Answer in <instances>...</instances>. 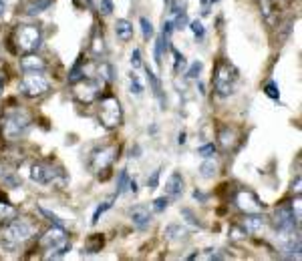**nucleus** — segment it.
I'll use <instances>...</instances> for the list:
<instances>
[{
  "instance_id": "40",
  "label": "nucleus",
  "mask_w": 302,
  "mask_h": 261,
  "mask_svg": "<svg viewBox=\"0 0 302 261\" xmlns=\"http://www.w3.org/2000/svg\"><path fill=\"white\" fill-rule=\"evenodd\" d=\"M189 20H187V14L185 12H179V14H175V22H173V28H185V24H187Z\"/></svg>"
},
{
  "instance_id": "24",
  "label": "nucleus",
  "mask_w": 302,
  "mask_h": 261,
  "mask_svg": "<svg viewBox=\"0 0 302 261\" xmlns=\"http://www.w3.org/2000/svg\"><path fill=\"white\" fill-rule=\"evenodd\" d=\"M103 243H105V237L103 235H93V237H89V241H87V245H85V253H97V251H101V247H103Z\"/></svg>"
},
{
  "instance_id": "31",
  "label": "nucleus",
  "mask_w": 302,
  "mask_h": 261,
  "mask_svg": "<svg viewBox=\"0 0 302 261\" xmlns=\"http://www.w3.org/2000/svg\"><path fill=\"white\" fill-rule=\"evenodd\" d=\"M264 93L270 97V99H274V101H278L280 99V91H278V85L272 81V83H268L266 85V89H264Z\"/></svg>"
},
{
  "instance_id": "16",
  "label": "nucleus",
  "mask_w": 302,
  "mask_h": 261,
  "mask_svg": "<svg viewBox=\"0 0 302 261\" xmlns=\"http://www.w3.org/2000/svg\"><path fill=\"white\" fill-rule=\"evenodd\" d=\"M115 34H117V38L121 42H129L133 38V24L129 20H125V18H119L115 22Z\"/></svg>"
},
{
  "instance_id": "28",
  "label": "nucleus",
  "mask_w": 302,
  "mask_h": 261,
  "mask_svg": "<svg viewBox=\"0 0 302 261\" xmlns=\"http://www.w3.org/2000/svg\"><path fill=\"white\" fill-rule=\"evenodd\" d=\"M113 207V199H107V201H103L97 209H95V213H93V225H97L99 223V219H101V215L107 211V209H111Z\"/></svg>"
},
{
  "instance_id": "19",
  "label": "nucleus",
  "mask_w": 302,
  "mask_h": 261,
  "mask_svg": "<svg viewBox=\"0 0 302 261\" xmlns=\"http://www.w3.org/2000/svg\"><path fill=\"white\" fill-rule=\"evenodd\" d=\"M262 14H264V18H266V22H268L270 26L276 24L278 10H276V4H274V2H270V0H262Z\"/></svg>"
},
{
  "instance_id": "12",
  "label": "nucleus",
  "mask_w": 302,
  "mask_h": 261,
  "mask_svg": "<svg viewBox=\"0 0 302 261\" xmlns=\"http://www.w3.org/2000/svg\"><path fill=\"white\" fill-rule=\"evenodd\" d=\"M44 69H46V62L40 56H36L34 52H28L20 58V71L24 75L26 73H44Z\"/></svg>"
},
{
  "instance_id": "5",
  "label": "nucleus",
  "mask_w": 302,
  "mask_h": 261,
  "mask_svg": "<svg viewBox=\"0 0 302 261\" xmlns=\"http://www.w3.org/2000/svg\"><path fill=\"white\" fill-rule=\"evenodd\" d=\"M99 121L105 129H115L121 125V105L113 95H107L99 103Z\"/></svg>"
},
{
  "instance_id": "32",
  "label": "nucleus",
  "mask_w": 302,
  "mask_h": 261,
  "mask_svg": "<svg viewBox=\"0 0 302 261\" xmlns=\"http://www.w3.org/2000/svg\"><path fill=\"white\" fill-rule=\"evenodd\" d=\"M167 205H169V197H167V195H163V197H157V199L153 201V209H155L157 213L165 211V209H167Z\"/></svg>"
},
{
  "instance_id": "21",
  "label": "nucleus",
  "mask_w": 302,
  "mask_h": 261,
  "mask_svg": "<svg viewBox=\"0 0 302 261\" xmlns=\"http://www.w3.org/2000/svg\"><path fill=\"white\" fill-rule=\"evenodd\" d=\"M14 217H16V207L10 205L4 197H0V223H8Z\"/></svg>"
},
{
  "instance_id": "34",
  "label": "nucleus",
  "mask_w": 302,
  "mask_h": 261,
  "mask_svg": "<svg viewBox=\"0 0 302 261\" xmlns=\"http://www.w3.org/2000/svg\"><path fill=\"white\" fill-rule=\"evenodd\" d=\"M197 153H199L202 157H206V159H210V157H214V155H216V145H214V143H208V145H202Z\"/></svg>"
},
{
  "instance_id": "25",
  "label": "nucleus",
  "mask_w": 302,
  "mask_h": 261,
  "mask_svg": "<svg viewBox=\"0 0 302 261\" xmlns=\"http://www.w3.org/2000/svg\"><path fill=\"white\" fill-rule=\"evenodd\" d=\"M129 187V173L127 169H121L119 175H117V189H115V195H123Z\"/></svg>"
},
{
  "instance_id": "41",
  "label": "nucleus",
  "mask_w": 302,
  "mask_h": 261,
  "mask_svg": "<svg viewBox=\"0 0 302 261\" xmlns=\"http://www.w3.org/2000/svg\"><path fill=\"white\" fill-rule=\"evenodd\" d=\"M93 52H95L97 56H99V54L103 52V36H101L99 32H97V34L93 36Z\"/></svg>"
},
{
  "instance_id": "23",
  "label": "nucleus",
  "mask_w": 302,
  "mask_h": 261,
  "mask_svg": "<svg viewBox=\"0 0 302 261\" xmlns=\"http://www.w3.org/2000/svg\"><path fill=\"white\" fill-rule=\"evenodd\" d=\"M187 229L185 227H181V225H169L167 229H165V235H167V239H171V241H177V239H183V237H187Z\"/></svg>"
},
{
  "instance_id": "7",
  "label": "nucleus",
  "mask_w": 302,
  "mask_h": 261,
  "mask_svg": "<svg viewBox=\"0 0 302 261\" xmlns=\"http://www.w3.org/2000/svg\"><path fill=\"white\" fill-rule=\"evenodd\" d=\"M117 147L115 145H109V147H101V149H95L93 153H91V159H89V167H91V171L93 173H101V171H107L111 165H113V161L117 159Z\"/></svg>"
},
{
  "instance_id": "45",
  "label": "nucleus",
  "mask_w": 302,
  "mask_h": 261,
  "mask_svg": "<svg viewBox=\"0 0 302 261\" xmlns=\"http://www.w3.org/2000/svg\"><path fill=\"white\" fill-rule=\"evenodd\" d=\"M177 143H179V145H183V143H185V133H179V137H177Z\"/></svg>"
},
{
  "instance_id": "18",
  "label": "nucleus",
  "mask_w": 302,
  "mask_h": 261,
  "mask_svg": "<svg viewBox=\"0 0 302 261\" xmlns=\"http://www.w3.org/2000/svg\"><path fill=\"white\" fill-rule=\"evenodd\" d=\"M53 4V0H28L26 2V14H30V16H36V14H40V12H44L48 6Z\"/></svg>"
},
{
  "instance_id": "9",
  "label": "nucleus",
  "mask_w": 302,
  "mask_h": 261,
  "mask_svg": "<svg viewBox=\"0 0 302 261\" xmlns=\"http://www.w3.org/2000/svg\"><path fill=\"white\" fill-rule=\"evenodd\" d=\"M234 203L244 213H262L264 211V203L250 189H240L236 193V197H234Z\"/></svg>"
},
{
  "instance_id": "37",
  "label": "nucleus",
  "mask_w": 302,
  "mask_h": 261,
  "mask_svg": "<svg viewBox=\"0 0 302 261\" xmlns=\"http://www.w3.org/2000/svg\"><path fill=\"white\" fill-rule=\"evenodd\" d=\"M159 175H161V169H155V171L151 173V177H147V187H149V191L157 189V185H159Z\"/></svg>"
},
{
  "instance_id": "1",
  "label": "nucleus",
  "mask_w": 302,
  "mask_h": 261,
  "mask_svg": "<svg viewBox=\"0 0 302 261\" xmlns=\"http://www.w3.org/2000/svg\"><path fill=\"white\" fill-rule=\"evenodd\" d=\"M28 127H30V117L22 109L8 111L2 117V137L6 141H18L22 135H26Z\"/></svg>"
},
{
  "instance_id": "38",
  "label": "nucleus",
  "mask_w": 302,
  "mask_h": 261,
  "mask_svg": "<svg viewBox=\"0 0 302 261\" xmlns=\"http://www.w3.org/2000/svg\"><path fill=\"white\" fill-rule=\"evenodd\" d=\"M38 211H40V213H42V215H44L51 223H55V225H61V227H63V221H61V219H59L53 211H48V209H44V207H38Z\"/></svg>"
},
{
  "instance_id": "8",
  "label": "nucleus",
  "mask_w": 302,
  "mask_h": 261,
  "mask_svg": "<svg viewBox=\"0 0 302 261\" xmlns=\"http://www.w3.org/2000/svg\"><path fill=\"white\" fill-rule=\"evenodd\" d=\"M101 87H103V79H81L75 87V97L81 103L91 105L101 95Z\"/></svg>"
},
{
  "instance_id": "44",
  "label": "nucleus",
  "mask_w": 302,
  "mask_h": 261,
  "mask_svg": "<svg viewBox=\"0 0 302 261\" xmlns=\"http://www.w3.org/2000/svg\"><path fill=\"white\" fill-rule=\"evenodd\" d=\"M193 197H195V199H199V201H204V199H206V195H204V193H199V191H193Z\"/></svg>"
},
{
  "instance_id": "22",
  "label": "nucleus",
  "mask_w": 302,
  "mask_h": 261,
  "mask_svg": "<svg viewBox=\"0 0 302 261\" xmlns=\"http://www.w3.org/2000/svg\"><path fill=\"white\" fill-rule=\"evenodd\" d=\"M220 143H222L224 149L234 147V143H236V130L230 129V127H224V129L220 130Z\"/></svg>"
},
{
  "instance_id": "39",
  "label": "nucleus",
  "mask_w": 302,
  "mask_h": 261,
  "mask_svg": "<svg viewBox=\"0 0 302 261\" xmlns=\"http://www.w3.org/2000/svg\"><path fill=\"white\" fill-rule=\"evenodd\" d=\"M171 12L173 14H179V12H185V8H187V2L185 0H171Z\"/></svg>"
},
{
  "instance_id": "47",
  "label": "nucleus",
  "mask_w": 302,
  "mask_h": 261,
  "mask_svg": "<svg viewBox=\"0 0 302 261\" xmlns=\"http://www.w3.org/2000/svg\"><path fill=\"white\" fill-rule=\"evenodd\" d=\"M2 87H4V77H0V93H2Z\"/></svg>"
},
{
  "instance_id": "15",
  "label": "nucleus",
  "mask_w": 302,
  "mask_h": 261,
  "mask_svg": "<svg viewBox=\"0 0 302 261\" xmlns=\"http://www.w3.org/2000/svg\"><path fill=\"white\" fill-rule=\"evenodd\" d=\"M242 229L244 233H258L264 227V217L260 213H246V217L242 219Z\"/></svg>"
},
{
  "instance_id": "6",
  "label": "nucleus",
  "mask_w": 302,
  "mask_h": 261,
  "mask_svg": "<svg viewBox=\"0 0 302 261\" xmlns=\"http://www.w3.org/2000/svg\"><path fill=\"white\" fill-rule=\"evenodd\" d=\"M48 89H51V85L42 77V73H26L24 79L20 81V93L30 99H38V97L46 95Z\"/></svg>"
},
{
  "instance_id": "29",
  "label": "nucleus",
  "mask_w": 302,
  "mask_h": 261,
  "mask_svg": "<svg viewBox=\"0 0 302 261\" xmlns=\"http://www.w3.org/2000/svg\"><path fill=\"white\" fill-rule=\"evenodd\" d=\"M139 24H141V30H143V36H145V40H149L151 36H153V24H151V20H149V18H145V16H141Z\"/></svg>"
},
{
  "instance_id": "27",
  "label": "nucleus",
  "mask_w": 302,
  "mask_h": 261,
  "mask_svg": "<svg viewBox=\"0 0 302 261\" xmlns=\"http://www.w3.org/2000/svg\"><path fill=\"white\" fill-rule=\"evenodd\" d=\"M69 249H71V243H67V241H65V243H61V245L53 247V249H51V253L46 255V259H59V257H63Z\"/></svg>"
},
{
  "instance_id": "10",
  "label": "nucleus",
  "mask_w": 302,
  "mask_h": 261,
  "mask_svg": "<svg viewBox=\"0 0 302 261\" xmlns=\"http://www.w3.org/2000/svg\"><path fill=\"white\" fill-rule=\"evenodd\" d=\"M61 177V171H57L51 163H34L30 169V179L38 185H51Z\"/></svg>"
},
{
  "instance_id": "11",
  "label": "nucleus",
  "mask_w": 302,
  "mask_h": 261,
  "mask_svg": "<svg viewBox=\"0 0 302 261\" xmlns=\"http://www.w3.org/2000/svg\"><path fill=\"white\" fill-rule=\"evenodd\" d=\"M65 241H67V231H65V227L55 225V227H51L44 235H40V239H38V247L51 251L53 247H57V245H61V243H65Z\"/></svg>"
},
{
  "instance_id": "4",
  "label": "nucleus",
  "mask_w": 302,
  "mask_h": 261,
  "mask_svg": "<svg viewBox=\"0 0 302 261\" xmlns=\"http://www.w3.org/2000/svg\"><path fill=\"white\" fill-rule=\"evenodd\" d=\"M32 233H34V227H32L30 221H26V219H16V217H14V219L8 221V225H6V229H4V243H6L8 247H16V245L28 241V239L32 237Z\"/></svg>"
},
{
  "instance_id": "3",
  "label": "nucleus",
  "mask_w": 302,
  "mask_h": 261,
  "mask_svg": "<svg viewBox=\"0 0 302 261\" xmlns=\"http://www.w3.org/2000/svg\"><path fill=\"white\" fill-rule=\"evenodd\" d=\"M238 83V71L228 62V60H220L216 64L214 71V89L220 97H230L236 89Z\"/></svg>"
},
{
  "instance_id": "46",
  "label": "nucleus",
  "mask_w": 302,
  "mask_h": 261,
  "mask_svg": "<svg viewBox=\"0 0 302 261\" xmlns=\"http://www.w3.org/2000/svg\"><path fill=\"white\" fill-rule=\"evenodd\" d=\"M4 8H6V4H4V0H0V16L4 14Z\"/></svg>"
},
{
  "instance_id": "35",
  "label": "nucleus",
  "mask_w": 302,
  "mask_h": 261,
  "mask_svg": "<svg viewBox=\"0 0 302 261\" xmlns=\"http://www.w3.org/2000/svg\"><path fill=\"white\" fill-rule=\"evenodd\" d=\"M171 52H173V56H175V67H173V71L179 73V71L185 67V56H183L181 52H177L175 48H171Z\"/></svg>"
},
{
  "instance_id": "26",
  "label": "nucleus",
  "mask_w": 302,
  "mask_h": 261,
  "mask_svg": "<svg viewBox=\"0 0 302 261\" xmlns=\"http://www.w3.org/2000/svg\"><path fill=\"white\" fill-rule=\"evenodd\" d=\"M216 171H218V165L212 161V157H210L206 163H202V167H199V173H202V177H206V179L214 177V175H216Z\"/></svg>"
},
{
  "instance_id": "20",
  "label": "nucleus",
  "mask_w": 302,
  "mask_h": 261,
  "mask_svg": "<svg viewBox=\"0 0 302 261\" xmlns=\"http://www.w3.org/2000/svg\"><path fill=\"white\" fill-rule=\"evenodd\" d=\"M83 62H85V58L83 56H79V60L73 64V69L69 71V83L71 85H77L81 79H85V67H83Z\"/></svg>"
},
{
  "instance_id": "30",
  "label": "nucleus",
  "mask_w": 302,
  "mask_h": 261,
  "mask_svg": "<svg viewBox=\"0 0 302 261\" xmlns=\"http://www.w3.org/2000/svg\"><path fill=\"white\" fill-rule=\"evenodd\" d=\"M189 28H191V32L195 34V38H204V36H206V28H204V24H202L199 20H191V22H189Z\"/></svg>"
},
{
  "instance_id": "36",
  "label": "nucleus",
  "mask_w": 302,
  "mask_h": 261,
  "mask_svg": "<svg viewBox=\"0 0 302 261\" xmlns=\"http://www.w3.org/2000/svg\"><path fill=\"white\" fill-rule=\"evenodd\" d=\"M129 85H131V93H133V95H141V93H143V85L139 83V79H137L135 75L129 77Z\"/></svg>"
},
{
  "instance_id": "13",
  "label": "nucleus",
  "mask_w": 302,
  "mask_h": 261,
  "mask_svg": "<svg viewBox=\"0 0 302 261\" xmlns=\"http://www.w3.org/2000/svg\"><path fill=\"white\" fill-rule=\"evenodd\" d=\"M129 215H131V223L137 227V229H145V227H149L151 223V211L149 207H145V205H137V207H133L131 211H129Z\"/></svg>"
},
{
  "instance_id": "43",
  "label": "nucleus",
  "mask_w": 302,
  "mask_h": 261,
  "mask_svg": "<svg viewBox=\"0 0 302 261\" xmlns=\"http://www.w3.org/2000/svg\"><path fill=\"white\" fill-rule=\"evenodd\" d=\"M101 12L111 14L113 12V0H101Z\"/></svg>"
},
{
  "instance_id": "48",
  "label": "nucleus",
  "mask_w": 302,
  "mask_h": 261,
  "mask_svg": "<svg viewBox=\"0 0 302 261\" xmlns=\"http://www.w3.org/2000/svg\"><path fill=\"white\" fill-rule=\"evenodd\" d=\"M165 2H169V0H165Z\"/></svg>"
},
{
  "instance_id": "42",
  "label": "nucleus",
  "mask_w": 302,
  "mask_h": 261,
  "mask_svg": "<svg viewBox=\"0 0 302 261\" xmlns=\"http://www.w3.org/2000/svg\"><path fill=\"white\" fill-rule=\"evenodd\" d=\"M131 67H133V69H139V67H141V52H139L137 48L131 52Z\"/></svg>"
},
{
  "instance_id": "33",
  "label": "nucleus",
  "mask_w": 302,
  "mask_h": 261,
  "mask_svg": "<svg viewBox=\"0 0 302 261\" xmlns=\"http://www.w3.org/2000/svg\"><path fill=\"white\" fill-rule=\"evenodd\" d=\"M202 69H204V64H202L199 60H195V62L189 67V71L185 73V77H187V79H197V77H199V73H202Z\"/></svg>"
},
{
  "instance_id": "2",
  "label": "nucleus",
  "mask_w": 302,
  "mask_h": 261,
  "mask_svg": "<svg viewBox=\"0 0 302 261\" xmlns=\"http://www.w3.org/2000/svg\"><path fill=\"white\" fill-rule=\"evenodd\" d=\"M12 42H14V48L22 54H28V52H34L40 42H42V34H40V28L34 26V24H20L16 30H14V36H12Z\"/></svg>"
},
{
  "instance_id": "14",
  "label": "nucleus",
  "mask_w": 302,
  "mask_h": 261,
  "mask_svg": "<svg viewBox=\"0 0 302 261\" xmlns=\"http://www.w3.org/2000/svg\"><path fill=\"white\" fill-rule=\"evenodd\" d=\"M165 195L169 199H179L183 195V177L179 173H173L165 183Z\"/></svg>"
},
{
  "instance_id": "17",
  "label": "nucleus",
  "mask_w": 302,
  "mask_h": 261,
  "mask_svg": "<svg viewBox=\"0 0 302 261\" xmlns=\"http://www.w3.org/2000/svg\"><path fill=\"white\" fill-rule=\"evenodd\" d=\"M145 73H147V81H149V87H151V93L161 101V105L165 107V99H163V91H161V83L157 79V75L151 71L149 67H145Z\"/></svg>"
}]
</instances>
